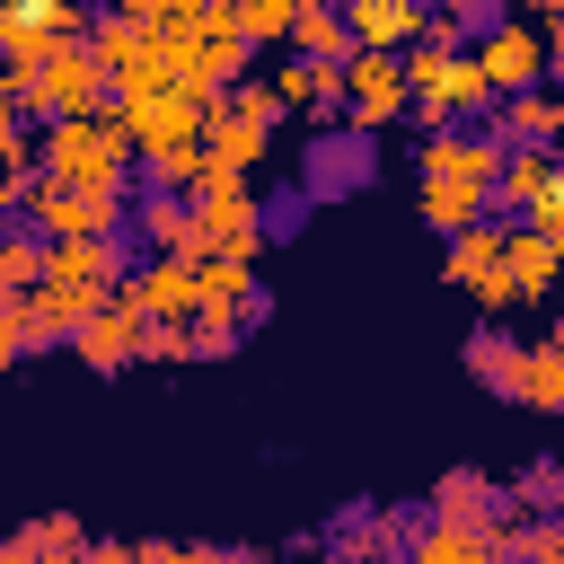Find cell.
I'll return each instance as SVG.
<instances>
[{
    "instance_id": "6da1fadb",
    "label": "cell",
    "mask_w": 564,
    "mask_h": 564,
    "mask_svg": "<svg viewBox=\"0 0 564 564\" xmlns=\"http://www.w3.org/2000/svg\"><path fill=\"white\" fill-rule=\"evenodd\" d=\"M123 167H132V132H123L115 106H106V115H62V123H44V176H62V185H115V194H123Z\"/></svg>"
},
{
    "instance_id": "7a4b0ae2",
    "label": "cell",
    "mask_w": 564,
    "mask_h": 564,
    "mask_svg": "<svg viewBox=\"0 0 564 564\" xmlns=\"http://www.w3.org/2000/svg\"><path fill=\"white\" fill-rule=\"evenodd\" d=\"M26 79V106L44 115V123H62V115H97L106 97H115V70L88 53V44H53L35 70H18Z\"/></svg>"
},
{
    "instance_id": "3957f363",
    "label": "cell",
    "mask_w": 564,
    "mask_h": 564,
    "mask_svg": "<svg viewBox=\"0 0 564 564\" xmlns=\"http://www.w3.org/2000/svg\"><path fill=\"white\" fill-rule=\"evenodd\" d=\"M123 220H132V203L115 185H62V176H44L35 203H26L35 238H123Z\"/></svg>"
},
{
    "instance_id": "277c9868",
    "label": "cell",
    "mask_w": 564,
    "mask_h": 564,
    "mask_svg": "<svg viewBox=\"0 0 564 564\" xmlns=\"http://www.w3.org/2000/svg\"><path fill=\"white\" fill-rule=\"evenodd\" d=\"M502 132H432V141H414V185H467V194H494L502 203Z\"/></svg>"
},
{
    "instance_id": "5b68a950",
    "label": "cell",
    "mask_w": 564,
    "mask_h": 564,
    "mask_svg": "<svg viewBox=\"0 0 564 564\" xmlns=\"http://www.w3.org/2000/svg\"><path fill=\"white\" fill-rule=\"evenodd\" d=\"M405 106H414V79H405L397 53H352L344 62V115H352V132H388Z\"/></svg>"
},
{
    "instance_id": "8992f818",
    "label": "cell",
    "mask_w": 564,
    "mask_h": 564,
    "mask_svg": "<svg viewBox=\"0 0 564 564\" xmlns=\"http://www.w3.org/2000/svg\"><path fill=\"white\" fill-rule=\"evenodd\" d=\"M476 62L494 70V88H502V97H529V88L555 70V62H546V35H538V26H520V18L485 26V35H476Z\"/></svg>"
},
{
    "instance_id": "52a82bcc",
    "label": "cell",
    "mask_w": 564,
    "mask_h": 564,
    "mask_svg": "<svg viewBox=\"0 0 564 564\" xmlns=\"http://www.w3.org/2000/svg\"><path fill=\"white\" fill-rule=\"evenodd\" d=\"M132 282H141L150 317H167V326H194V317L212 308V282H203V264H194V256H150Z\"/></svg>"
},
{
    "instance_id": "ba28073f",
    "label": "cell",
    "mask_w": 564,
    "mask_h": 564,
    "mask_svg": "<svg viewBox=\"0 0 564 564\" xmlns=\"http://www.w3.org/2000/svg\"><path fill=\"white\" fill-rule=\"evenodd\" d=\"M344 18H352V44H361V53H397V44L414 53L432 0H344Z\"/></svg>"
},
{
    "instance_id": "9c48e42d",
    "label": "cell",
    "mask_w": 564,
    "mask_h": 564,
    "mask_svg": "<svg viewBox=\"0 0 564 564\" xmlns=\"http://www.w3.org/2000/svg\"><path fill=\"white\" fill-rule=\"evenodd\" d=\"M432 520H458V529H494V520H502V485H494L485 467H449V476L432 485Z\"/></svg>"
},
{
    "instance_id": "30bf717a",
    "label": "cell",
    "mask_w": 564,
    "mask_h": 564,
    "mask_svg": "<svg viewBox=\"0 0 564 564\" xmlns=\"http://www.w3.org/2000/svg\"><path fill=\"white\" fill-rule=\"evenodd\" d=\"M291 44H300V62H352V53H361V44H352L344 0H308V9H300V26H291Z\"/></svg>"
},
{
    "instance_id": "8fae6325",
    "label": "cell",
    "mask_w": 564,
    "mask_h": 564,
    "mask_svg": "<svg viewBox=\"0 0 564 564\" xmlns=\"http://www.w3.org/2000/svg\"><path fill=\"white\" fill-rule=\"evenodd\" d=\"M494 132H502V141H529V150H538V141H555V132H564V97H555V88H529V97H502V115H494Z\"/></svg>"
},
{
    "instance_id": "7c38bea8",
    "label": "cell",
    "mask_w": 564,
    "mask_h": 564,
    "mask_svg": "<svg viewBox=\"0 0 564 564\" xmlns=\"http://www.w3.org/2000/svg\"><path fill=\"white\" fill-rule=\"evenodd\" d=\"M511 282H520V300H538V291H555V273H564V238H546V229H511Z\"/></svg>"
},
{
    "instance_id": "4fadbf2b",
    "label": "cell",
    "mask_w": 564,
    "mask_h": 564,
    "mask_svg": "<svg viewBox=\"0 0 564 564\" xmlns=\"http://www.w3.org/2000/svg\"><path fill=\"white\" fill-rule=\"evenodd\" d=\"M414 203H423V220H432L441 238H467V229H485V212H494V194H467V185H414Z\"/></svg>"
},
{
    "instance_id": "5bb4252c",
    "label": "cell",
    "mask_w": 564,
    "mask_h": 564,
    "mask_svg": "<svg viewBox=\"0 0 564 564\" xmlns=\"http://www.w3.org/2000/svg\"><path fill=\"white\" fill-rule=\"evenodd\" d=\"M88 53H97V62H106V70L123 79V70H141V62H150V26H141V18H115V9H106V18L88 26Z\"/></svg>"
},
{
    "instance_id": "9a60e30c",
    "label": "cell",
    "mask_w": 564,
    "mask_h": 564,
    "mask_svg": "<svg viewBox=\"0 0 564 564\" xmlns=\"http://www.w3.org/2000/svg\"><path fill=\"white\" fill-rule=\"evenodd\" d=\"M555 176H564V159H546V150H511V159H502V203H511V212H538V203L555 194Z\"/></svg>"
},
{
    "instance_id": "2e32d148",
    "label": "cell",
    "mask_w": 564,
    "mask_h": 564,
    "mask_svg": "<svg viewBox=\"0 0 564 564\" xmlns=\"http://www.w3.org/2000/svg\"><path fill=\"white\" fill-rule=\"evenodd\" d=\"M26 291H44V238L26 220H9V238H0V300H26Z\"/></svg>"
},
{
    "instance_id": "e0dca14e",
    "label": "cell",
    "mask_w": 564,
    "mask_h": 564,
    "mask_svg": "<svg viewBox=\"0 0 564 564\" xmlns=\"http://www.w3.org/2000/svg\"><path fill=\"white\" fill-rule=\"evenodd\" d=\"M511 397H520V405H546V414H564V344H555V335L520 352V388H511Z\"/></svg>"
},
{
    "instance_id": "ac0fdd59",
    "label": "cell",
    "mask_w": 564,
    "mask_h": 564,
    "mask_svg": "<svg viewBox=\"0 0 564 564\" xmlns=\"http://www.w3.org/2000/svg\"><path fill=\"white\" fill-rule=\"evenodd\" d=\"M264 150H273V123H256V115H220V123H212V159H220L229 176H247Z\"/></svg>"
},
{
    "instance_id": "d6986e66",
    "label": "cell",
    "mask_w": 564,
    "mask_h": 564,
    "mask_svg": "<svg viewBox=\"0 0 564 564\" xmlns=\"http://www.w3.org/2000/svg\"><path fill=\"white\" fill-rule=\"evenodd\" d=\"M520 352H529V344H511L502 326H476V335H467V370H476L485 388H502V397L520 388Z\"/></svg>"
},
{
    "instance_id": "ffe728a7",
    "label": "cell",
    "mask_w": 564,
    "mask_h": 564,
    "mask_svg": "<svg viewBox=\"0 0 564 564\" xmlns=\"http://www.w3.org/2000/svg\"><path fill=\"white\" fill-rule=\"evenodd\" d=\"M247 326H256V317H247V308H238V300H212V308H203V317H194V352H203V361H229V352H238V335H247Z\"/></svg>"
},
{
    "instance_id": "44dd1931",
    "label": "cell",
    "mask_w": 564,
    "mask_h": 564,
    "mask_svg": "<svg viewBox=\"0 0 564 564\" xmlns=\"http://www.w3.org/2000/svg\"><path fill=\"white\" fill-rule=\"evenodd\" d=\"M502 494H511L520 511H564V467H555V458H538V467H520Z\"/></svg>"
},
{
    "instance_id": "7402d4cb",
    "label": "cell",
    "mask_w": 564,
    "mask_h": 564,
    "mask_svg": "<svg viewBox=\"0 0 564 564\" xmlns=\"http://www.w3.org/2000/svg\"><path fill=\"white\" fill-rule=\"evenodd\" d=\"M300 9H308V0H247L238 26H247V44H282V35L300 26Z\"/></svg>"
},
{
    "instance_id": "603a6c76",
    "label": "cell",
    "mask_w": 564,
    "mask_h": 564,
    "mask_svg": "<svg viewBox=\"0 0 564 564\" xmlns=\"http://www.w3.org/2000/svg\"><path fill=\"white\" fill-rule=\"evenodd\" d=\"M35 352V326H26V300H0V361H26Z\"/></svg>"
},
{
    "instance_id": "cb8c5ba5",
    "label": "cell",
    "mask_w": 564,
    "mask_h": 564,
    "mask_svg": "<svg viewBox=\"0 0 564 564\" xmlns=\"http://www.w3.org/2000/svg\"><path fill=\"white\" fill-rule=\"evenodd\" d=\"M141 361H203V352H194V326H167V317H159L150 344H141Z\"/></svg>"
},
{
    "instance_id": "d4e9b609",
    "label": "cell",
    "mask_w": 564,
    "mask_h": 564,
    "mask_svg": "<svg viewBox=\"0 0 564 564\" xmlns=\"http://www.w3.org/2000/svg\"><path fill=\"white\" fill-rule=\"evenodd\" d=\"M432 9H441V18H458V26H476V35H485V26H502V18H494V0H432Z\"/></svg>"
},
{
    "instance_id": "484cf974",
    "label": "cell",
    "mask_w": 564,
    "mask_h": 564,
    "mask_svg": "<svg viewBox=\"0 0 564 564\" xmlns=\"http://www.w3.org/2000/svg\"><path fill=\"white\" fill-rule=\"evenodd\" d=\"M185 564H273V555H256V546H185Z\"/></svg>"
},
{
    "instance_id": "4316f807",
    "label": "cell",
    "mask_w": 564,
    "mask_h": 564,
    "mask_svg": "<svg viewBox=\"0 0 564 564\" xmlns=\"http://www.w3.org/2000/svg\"><path fill=\"white\" fill-rule=\"evenodd\" d=\"M529 229H546V238H564V176H555V194L529 212Z\"/></svg>"
},
{
    "instance_id": "83f0119b",
    "label": "cell",
    "mask_w": 564,
    "mask_h": 564,
    "mask_svg": "<svg viewBox=\"0 0 564 564\" xmlns=\"http://www.w3.org/2000/svg\"><path fill=\"white\" fill-rule=\"evenodd\" d=\"M88 564H141V546H115V538H97V546H88Z\"/></svg>"
},
{
    "instance_id": "f1b7e54d",
    "label": "cell",
    "mask_w": 564,
    "mask_h": 564,
    "mask_svg": "<svg viewBox=\"0 0 564 564\" xmlns=\"http://www.w3.org/2000/svg\"><path fill=\"white\" fill-rule=\"evenodd\" d=\"M141 564H185V546H167V538H150V546H141Z\"/></svg>"
},
{
    "instance_id": "f546056e",
    "label": "cell",
    "mask_w": 564,
    "mask_h": 564,
    "mask_svg": "<svg viewBox=\"0 0 564 564\" xmlns=\"http://www.w3.org/2000/svg\"><path fill=\"white\" fill-rule=\"evenodd\" d=\"M546 62H555V79H564V18H546Z\"/></svg>"
},
{
    "instance_id": "4dcf8cb0",
    "label": "cell",
    "mask_w": 564,
    "mask_h": 564,
    "mask_svg": "<svg viewBox=\"0 0 564 564\" xmlns=\"http://www.w3.org/2000/svg\"><path fill=\"white\" fill-rule=\"evenodd\" d=\"M529 9H546V18H564V0H529Z\"/></svg>"
},
{
    "instance_id": "1f68e13d",
    "label": "cell",
    "mask_w": 564,
    "mask_h": 564,
    "mask_svg": "<svg viewBox=\"0 0 564 564\" xmlns=\"http://www.w3.org/2000/svg\"><path fill=\"white\" fill-rule=\"evenodd\" d=\"M35 564H88V555H35Z\"/></svg>"
},
{
    "instance_id": "d6a6232c",
    "label": "cell",
    "mask_w": 564,
    "mask_h": 564,
    "mask_svg": "<svg viewBox=\"0 0 564 564\" xmlns=\"http://www.w3.org/2000/svg\"><path fill=\"white\" fill-rule=\"evenodd\" d=\"M388 564H405V555H388Z\"/></svg>"
},
{
    "instance_id": "836d02e7",
    "label": "cell",
    "mask_w": 564,
    "mask_h": 564,
    "mask_svg": "<svg viewBox=\"0 0 564 564\" xmlns=\"http://www.w3.org/2000/svg\"><path fill=\"white\" fill-rule=\"evenodd\" d=\"M555 344H564V326H555Z\"/></svg>"
}]
</instances>
